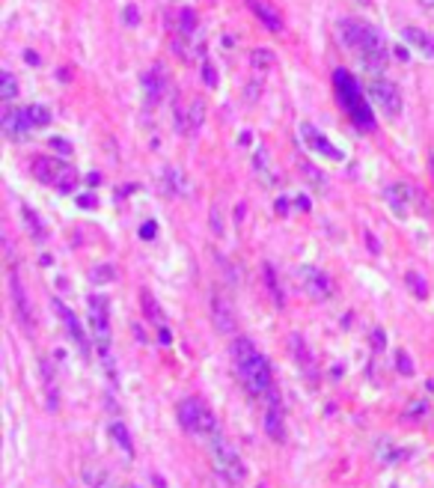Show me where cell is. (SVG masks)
<instances>
[{"instance_id":"obj_12","label":"cell","mask_w":434,"mask_h":488,"mask_svg":"<svg viewBox=\"0 0 434 488\" xmlns=\"http://www.w3.org/2000/svg\"><path fill=\"white\" fill-rule=\"evenodd\" d=\"M300 137H304V143L313 152H318V155H325V158H330V161H342L345 155H342V149H336L333 146V143L321 135V131L316 128V125H309V122H304V125H300Z\"/></svg>"},{"instance_id":"obj_21","label":"cell","mask_w":434,"mask_h":488,"mask_svg":"<svg viewBox=\"0 0 434 488\" xmlns=\"http://www.w3.org/2000/svg\"><path fill=\"white\" fill-rule=\"evenodd\" d=\"M27 116L33 122V128H45L51 122V110L45 105H27Z\"/></svg>"},{"instance_id":"obj_37","label":"cell","mask_w":434,"mask_h":488,"mask_svg":"<svg viewBox=\"0 0 434 488\" xmlns=\"http://www.w3.org/2000/svg\"><path fill=\"white\" fill-rule=\"evenodd\" d=\"M114 277V271L110 268H102V271H93V280H110Z\"/></svg>"},{"instance_id":"obj_13","label":"cell","mask_w":434,"mask_h":488,"mask_svg":"<svg viewBox=\"0 0 434 488\" xmlns=\"http://www.w3.org/2000/svg\"><path fill=\"white\" fill-rule=\"evenodd\" d=\"M3 131H6V137H24V135H30L33 131V122H30V116H27V107H9L6 114H3Z\"/></svg>"},{"instance_id":"obj_4","label":"cell","mask_w":434,"mask_h":488,"mask_svg":"<svg viewBox=\"0 0 434 488\" xmlns=\"http://www.w3.org/2000/svg\"><path fill=\"white\" fill-rule=\"evenodd\" d=\"M30 170L39 182L57 188V191H63V194H72L77 188V170L69 167V164L60 161V158H51V155H36V158L30 161Z\"/></svg>"},{"instance_id":"obj_36","label":"cell","mask_w":434,"mask_h":488,"mask_svg":"<svg viewBox=\"0 0 434 488\" xmlns=\"http://www.w3.org/2000/svg\"><path fill=\"white\" fill-rule=\"evenodd\" d=\"M77 203H81L84 208H95V206H98V199H95V197H77Z\"/></svg>"},{"instance_id":"obj_11","label":"cell","mask_w":434,"mask_h":488,"mask_svg":"<svg viewBox=\"0 0 434 488\" xmlns=\"http://www.w3.org/2000/svg\"><path fill=\"white\" fill-rule=\"evenodd\" d=\"M54 310H57L60 321L65 325V334H69V337L75 340V346L81 349L84 358H90V342H86V334H84V328H81V321H77V316H75L72 310L60 301V298H54Z\"/></svg>"},{"instance_id":"obj_32","label":"cell","mask_w":434,"mask_h":488,"mask_svg":"<svg viewBox=\"0 0 434 488\" xmlns=\"http://www.w3.org/2000/svg\"><path fill=\"white\" fill-rule=\"evenodd\" d=\"M155 232H158V227H155L152 220H149V224L140 227V238H155Z\"/></svg>"},{"instance_id":"obj_1","label":"cell","mask_w":434,"mask_h":488,"mask_svg":"<svg viewBox=\"0 0 434 488\" xmlns=\"http://www.w3.org/2000/svg\"><path fill=\"white\" fill-rule=\"evenodd\" d=\"M339 33H342L345 45L360 57L366 72H372V75H384L387 72L389 51H387V42L381 36V30L372 27L369 21H360V18H342L339 21Z\"/></svg>"},{"instance_id":"obj_10","label":"cell","mask_w":434,"mask_h":488,"mask_svg":"<svg viewBox=\"0 0 434 488\" xmlns=\"http://www.w3.org/2000/svg\"><path fill=\"white\" fill-rule=\"evenodd\" d=\"M268 402H265V432L271 435V441L286 443V417H283V405H280V393L271 390Z\"/></svg>"},{"instance_id":"obj_5","label":"cell","mask_w":434,"mask_h":488,"mask_svg":"<svg viewBox=\"0 0 434 488\" xmlns=\"http://www.w3.org/2000/svg\"><path fill=\"white\" fill-rule=\"evenodd\" d=\"M90 328L95 340V354L104 363L107 375L114 379V358H110V319H107V298L90 295Z\"/></svg>"},{"instance_id":"obj_38","label":"cell","mask_w":434,"mask_h":488,"mask_svg":"<svg viewBox=\"0 0 434 488\" xmlns=\"http://www.w3.org/2000/svg\"><path fill=\"white\" fill-rule=\"evenodd\" d=\"M161 342H164V346H170V342H173V334H170V328H161Z\"/></svg>"},{"instance_id":"obj_14","label":"cell","mask_w":434,"mask_h":488,"mask_svg":"<svg viewBox=\"0 0 434 488\" xmlns=\"http://www.w3.org/2000/svg\"><path fill=\"white\" fill-rule=\"evenodd\" d=\"M9 286H13V301H15L21 325L27 328V334H33V310H30V301H27V295H24V286H21L15 271H9Z\"/></svg>"},{"instance_id":"obj_9","label":"cell","mask_w":434,"mask_h":488,"mask_svg":"<svg viewBox=\"0 0 434 488\" xmlns=\"http://www.w3.org/2000/svg\"><path fill=\"white\" fill-rule=\"evenodd\" d=\"M297 280H300V289L313 298V301H325V298L333 295V280L321 268H316V265H300Z\"/></svg>"},{"instance_id":"obj_6","label":"cell","mask_w":434,"mask_h":488,"mask_svg":"<svg viewBox=\"0 0 434 488\" xmlns=\"http://www.w3.org/2000/svg\"><path fill=\"white\" fill-rule=\"evenodd\" d=\"M176 417H179L187 435H217V417L203 399H182L179 408H176Z\"/></svg>"},{"instance_id":"obj_25","label":"cell","mask_w":434,"mask_h":488,"mask_svg":"<svg viewBox=\"0 0 434 488\" xmlns=\"http://www.w3.org/2000/svg\"><path fill=\"white\" fill-rule=\"evenodd\" d=\"M203 116H206V105H203V98H194V114H191V131H199V125H203Z\"/></svg>"},{"instance_id":"obj_8","label":"cell","mask_w":434,"mask_h":488,"mask_svg":"<svg viewBox=\"0 0 434 488\" xmlns=\"http://www.w3.org/2000/svg\"><path fill=\"white\" fill-rule=\"evenodd\" d=\"M366 93H369L372 102L381 107V114L393 116V119L402 114V93H398V86L393 81H387V77H372Z\"/></svg>"},{"instance_id":"obj_34","label":"cell","mask_w":434,"mask_h":488,"mask_svg":"<svg viewBox=\"0 0 434 488\" xmlns=\"http://www.w3.org/2000/svg\"><path fill=\"white\" fill-rule=\"evenodd\" d=\"M206 84H208V86H215V84H217V72L211 69V63H206Z\"/></svg>"},{"instance_id":"obj_33","label":"cell","mask_w":434,"mask_h":488,"mask_svg":"<svg viewBox=\"0 0 434 488\" xmlns=\"http://www.w3.org/2000/svg\"><path fill=\"white\" fill-rule=\"evenodd\" d=\"M51 146L57 149V152H63V155H65V152H72V146H69V143H65V140H60V137H54V140H51Z\"/></svg>"},{"instance_id":"obj_17","label":"cell","mask_w":434,"mask_h":488,"mask_svg":"<svg viewBox=\"0 0 434 488\" xmlns=\"http://www.w3.org/2000/svg\"><path fill=\"white\" fill-rule=\"evenodd\" d=\"M292 346H295V358H297V363H300V369H304V375H307V381H318V366H316V360H313V351L307 349V342L300 340V334H295L292 337Z\"/></svg>"},{"instance_id":"obj_18","label":"cell","mask_w":434,"mask_h":488,"mask_svg":"<svg viewBox=\"0 0 434 488\" xmlns=\"http://www.w3.org/2000/svg\"><path fill=\"white\" fill-rule=\"evenodd\" d=\"M247 6L253 9V15L262 21V27H268L271 33L283 30V18H280V13H274V9L268 6V0H247Z\"/></svg>"},{"instance_id":"obj_19","label":"cell","mask_w":434,"mask_h":488,"mask_svg":"<svg viewBox=\"0 0 434 488\" xmlns=\"http://www.w3.org/2000/svg\"><path fill=\"white\" fill-rule=\"evenodd\" d=\"M110 438H114V443H116L122 452H125L128 459H134V441H131L125 423H119V420H116V423H110Z\"/></svg>"},{"instance_id":"obj_26","label":"cell","mask_w":434,"mask_h":488,"mask_svg":"<svg viewBox=\"0 0 434 488\" xmlns=\"http://www.w3.org/2000/svg\"><path fill=\"white\" fill-rule=\"evenodd\" d=\"M405 280H408L410 286H414V295H417V298H426V295H428V292H426V283H422V277H419L417 271H408V274H405Z\"/></svg>"},{"instance_id":"obj_27","label":"cell","mask_w":434,"mask_h":488,"mask_svg":"<svg viewBox=\"0 0 434 488\" xmlns=\"http://www.w3.org/2000/svg\"><path fill=\"white\" fill-rule=\"evenodd\" d=\"M271 63H274V54H271L268 48H259V51H253V66H256V69H259V66H265V69H268Z\"/></svg>"},{"instance_id":"obj_41","label":"cell","mask_w":434,"mask_h":488,"mask_svg":"<svg viewBox=\"0 0 434 488\" xmlns=\"http://www.w3.org/2000/svg\"><path fill=\"white\" fill-rule=\"evenodd\" d=\"M428 3H431V6H434V0H428Z\"/></svg>"},{"instance_id":"obj_2","label":"cell","mask_w":434,"mask_h":488,"mask_svg":"<svg viewBox=\"0 0 434 488\" xmlns=\"http://www.w3.org/2000/svg\"><path fill=\"white\" fill-rule=\"evenodd\" d=\"M232 366H235L244 390L250 396H268L274 390V372L268 358L253 346V340L235 337L232 340Z\"/></svg>"},{"instance_id":"obj_22","label":"cell","mask_w":434,"mask_h":488,"mask_svg":"<svg viewBox=\"0 0 434 488\" xmlns=\"http://www.w3.org/2000/svg\"><path fill=\"white\" fill-rule=\"evenodd\" d=\"M215 316H217V325L220 330H232V316H229V307L220 301V298H215Z\"/></svg>"},{"instance_id":"obj_31","label":"cell","mask_w":434,"mask_h":488,"mask_svg":"<svg viewBox=\"0 0 434 488\" xmlns=\"http://www.w3.org/2000/svg\"><path fill=\"white\" fill-rule=\"evenodd\" d=\"M398 369H402V372H414V363H410V358H408V354L402 351V354H398Z\"/></svg>"},{"instance_id":"obj_28","label":"cell","mask_w":434,"mask_h":488,"mask_svg":"<svg viewBox=\"0 0 434 488\" xmlns=\"http://www.w3.org/2000/svg\"><path fill=\"white\" fill-rule=\"evenodd\" d=\"M194 24H196V15L191 13V9H182V33H185V36H191V33H194Z\"/></svg>"},{"instance_id":"obj_40","label":"cell","mask_w":434,"mask_h":488,"mask_svg":"<svg viewBox=\"0 0 434 488\" xmlns=\"http://www.w3.org/2000/svg\"><path fill=\"white\" fill-rule=\"evenodd\" d=\"M431 176H434V155H431Z\"/></svg>"},{"instance_id":"obj_7","label":"cell","mask_w":434,"mask_h":488,"mask_svg":"<svg viewBox=\"0 0 434 488\" xmlns=\"http://www.w3.org/2000/svg\"><path fill=\"white\" fill-rule=\"evenodd\" d=\"M211 462H215V471L224 476L229 485H241L247 471H244V462L238 456V450L232 447V443L220 435H211Z\"/></svg>"},{"instance_id":"obj_16","label":"cell","mask_w":434,"mask_h":488,"mask_svg":"<svg viewBox=\"0 0 434 488\" xmlns=\"http://www.w3.org/2000/svg\"><path fill=\"white\" fill-rule=\"evenodd\" d=\"M402 39L410 42V45H414L426 60H434V36H431V33L419 30V27H402Z\"/></svg>"},{"instance_id":"obj_24","label":"cell","mask_w":434,"mask_h":488,"mask_svg":"<svg viewBox=\"0 0 434 488\" xmlns=\"http://www.w3.org/2000/svg\"><path fill=\"white\" fill-rule=\"evenodd\" d=\"M265 280H268V289H271V295H274V301H277V307H283V295H280V286H277V277H274V268L271 265H265Z\"/></svg>"},{"instance_id":"obj_23","label":"cell","mask_w":434,"mask_h":488,"mask_svg":"<svg viewBox=\"0 0 434 488\" xmlns=\"http://www.w3.org/2000/svg\"><path fill=\"white\" fill-rule=\"evenodd\" d=\"M140 301H143V307H146V316H149L152 321H161V307H158V301L152 298V292H140Z\"/></svg>"},{"instance_id":"obj_35","label":"cell","mask_w":434,"mask_h":488,"mask_svg":"<svg viewBox=\"0 0 434 488\" xmlns=\"http://www.w3.org/2000/svg\"><path fill=\"white\" fill-rule=\"evenodd\" d=\"M125 21H128V24H131V27H134V24H137V6H134V3H131V6L125 9Z\"/></svg>"},{"instance_id":"obj_20","label":"cell","mask_w":434,"mask_h":488,"mask_svg":"<svg viewBox=\"0 0 434 488\" xmlns=\"http://www.w3.org/2000/svg\"><path fill=\"white\" fill-rule=\"evenodd\" d=\"M0 98H3V102H13V98H18V84H15V75L13 72H0Z\"/></svg>"},{"instance_id":"obj_39","label":"cell","mask_w":434,"mask_h":488,"mask_svg":"<svg viewBox=\"0 0 434 488\" xmlns=\"http://www.w3.org/2000/svg\"><path fill=\"white\" fill-rule=\"evenodd\" d=\"M86 182H90V185H98V182H102V176L93 173V176H86Z\"/></svg>"},{"instance_id":"obj_29","label":"cell","mask_w":434,"mask_h":488,"mask_svg":"<svg viewBox=\"0 0 434 488\" xmlns=\"http://www.w3.org/2000/svg\"><path fill=\"white\" fill-rule=\"evenodd\" d=\"M24 218H27V224H30V229L36 232V238H42V236H45V232H42V227H39V220H36V215H33L30 208H24Z\"/></svg>"},{"instance_id":"obj_15","label":"cell","mask_w":434,"mask_h":488,"mask_svg":"<svg viewBox=\"0 0 434 488\" xmlns=\"http://www.w3.org/2000/svg\"><path fill=\"white\" fill-rule=\"evenodd\" d=\"M143 93H146V105L149 107H158V102H161L164 93H166V81H164V75H161V66H155L152 72L143 75Z\"/></svg>"},{"instance_id":"obj_3","label":"cell","mask_w":434,"mask_h":488,"mask_svg":"<svg viewBox=\"0 0 434 488\" xmlns=\"http://www.w3.org/2000/svg\"><path fill=\"white\" fill-rule=\"evenodd\" d=\"M333 93H336L339 107L348 114L351 125L360 131H375V114L369 107V98L363 96V86L357 84V77L345 69H333Z\"/></svg>"},{"instance_id":"obj_30","label":"cell","mask_w":434,"mask_h":488,"mask_svg":"<svg viewBox=\"0 0 434 488\" xmlns=\"http://www.w3.org/2000/svg\"><path fill=\"white\" fill-rule=\"evenodd\" d=\"M408 417H419V420H422V417H428V405H426V402H417V405L408 411Z\"/></svg>"}]
</instances>
